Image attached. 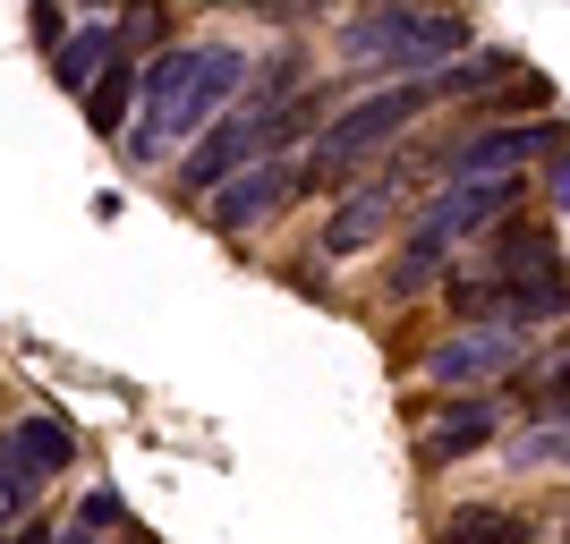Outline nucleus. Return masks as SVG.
<instances>
[{
	"mask_svg": "<svg viewBox=\"0 0 570 544\" xmlns=\"http://www.w3.org/2000/svg\"><path fill=\"white\" fill-rule=\"evenodd\" d=\"M77 520H95V527H119V502H111V494H86V511H77Z\"/></svg>",
	"mask_w": 570,
	"mask_h": 544,
	"instance_id": "obj_16",
	"label": "nucleus"
},
{
	"mask_svg": "<svg viewBox=\"0 0 570 544\" xmlns=\"http://www.w3.org/2000/svg\"><path fill=\"white\" fill-rule=\"evenodd\" d=\"M562 119H520V128H476V137L443 145L434 162L452 170V179H520V162H537V154H562Z\"/></svg>",
	"mask_w": 570,
	"mask_h": 544,
	"instance_id": "obj_4",
	"label": "nucleus"
},
{
	"mask_svg": "<svg viewBox=\"0 0 570 544\" xmlns=\"http://www.w3.org/2000/svg\"><path fill=\"white\" fill-rule=\"evenodd\" d=\"M520 77V51H460V69H434V102H485Z\"/></svg>",
	"mask_w": 570,
	"mask_h": 544,
	"instance_id": "obj_10",
	"label": "nucleus"
},
{
	"mask_svg": "<svg viewBox=\"0 0 570 544\" xmlns=\"http://www.w3.org/2000/svg\"><path fill=\"white\" fill-rule=\"evenodd\" d=\"M434 102V86L417 77V86H383V95H366V102H350V111L315 137V170L333 179V170H350V162H366V154H383V145H401L409 128H417V111Z\"/></svg>",
	"mask_w": 570,
	"mask_h": 544,
	"instance_id": "obj_3",
	"label": "nucleus"
},
{
	"mask_svg": "<svg viewBox=\"0 0 570 544\" xmlns=\"http://www.w3.org/2000/svg\"><path fill=\"white\" fill-rule=\"evenodd\" d=\"M469 51V18L443 9V0H383L366 18L341 26V60L350 69H409V77H434Z\"/></svg>",
	"mask_w": 570,
	"mask_h": 544,
	"instance_id": "obj_2",
	"label": "nucleus"
},
{
	"mask_svg": "<svg viewBox=\"0 0 570 544\" xmlns=\"http://www.w3.org/2000/svg\"><path fill=\"white\" fill-rule=\"evenodd\" d=\"M77 459V434L60 426V417H18V426L0 434V520L9 511H26L35 502V485L43 476H60Z\"/></svg>",
	"mask_w": 570,
	"mask_h": 544,
	"instance_id": "obj_5",
	"label": "nucleus"
},
{
	"mask_svg": "<svg viewBox=\"0 0 570 544\" xmlns=\"http://www.w3.org/2000/svg\"><path fill=\"white\" fill-rule=\"evenodd\" d=\"M119 60V26H86V34H60V51H51V77L69 86V95H86L102 69Z\"/></svg>",
	"mask_w": 570,
	"mask_h": 544,
	"instance_id": "obj_11",
	"label": "nucleus"
},
{
	"mask_svg": "<svg viewBox=\"0 0 570 544\" xmlns=\"http://www.w3.org/2000/svg\"><path fill=\"white\" fill-rule=\"evenodd\" d=\"M238 60L230 43H179V51H154L137 77V128H128V162H170L179 145H196L205 119H222V102L238 95Z\"/></svg>",
	"mask_w": 570,
	"mask_h": 544,
	"instance_id": "obj_1",
	"label": "nucleus"
},
{
	"mask_svg": "<svg viewBox=\"0 0 570 544\" xmlns=\"http://www.w3.org/2000/svg\"><path fill=\"white\" fill-rule=\"evenodd\" d=\"M60 544H102V527H95V520H77V527H69Z\"/></svg>",
	"mask_w": 570,
	"mask_h": 544,
	"instance_id": "obj_18",
	"label": "nucleus"
},
{
	"mask_svg": "<svg viewBox=\"0 0 570 544\" xmlns=\"http://www.w3.org/2000/svg\"><path fill=\"white\" fill-rule=\"evenodd\" d=\"M289 196H298V170L282 162V154H273V162H247V170H230V179H222L214 188V205H205V214H214V230H256V221H273L289 205Z\"/></svg>",
	"mask_w": 570,
	"mask_h": 544,
	"instance_id": "obj_6",
	"label": "nucleus"
},
{
	"mask_svg": "<svg viewBox=\"0 0 570 544\" xmlns=\"http://www.w3.org/2000/svg\"><path fill=\"white\" fill-rule=\"evenodd\" d=\"M9 544H60V536H51V527H18Z\"/></svg>",
	"mask_w": 570,
	"mask_h": 544,
	"instance_id": "obj_19",
	"label": "nucleus"
},
{
	"mask_svg": "<svg viewBox=\"0 0 570 544\" xmlns=\"http://www.w3.org/2000/svg\"><path fill=\"white\" fill-rule=\"evenodd\" d=\"M511 357H520V332L511 324H469V332H452V340L426 357V375L434 383H485V375H502Z\"/></svg>",
	"mask_w": 570,
	"mask_h": 544,
	"instance_id": "obj_9",
	"label": "nucleus"
},
{
	"mask_svg": "<svg viewBox=\"0 0 570 544\" xmlns=\"http://www.w3.org/2000/svg\"><path fill=\"white\" fill-rule=\"evenodd\" d=\"M528 392H537V417H570V357H546L528 375Z\"/></svg>",
	"mask_w": 570,
	"mask_h": 544,
	"instance_id": "obj_15",
	"label": "nucleus"
},
{
	"mask_svg": "<svg viewBox=\"0 0 570 544\" xmlns=\"http://www.w3.org/2000/svg\"><path fill=\"white\" fill-rule=\"evenodd\" d=\"M137 77H145V60H128V51H119L111 69L95 77V86H86V119H95V137H128V95H137Z\"/></svg>",
	"mask_w": 570,
	"mask_h": 544,
	"instance_id": "obj_12",
	"label": "nucleus"
},
{
	"mask_svg": "<svg viewBox=\"0 0 570 544\" xmlns=\"http://www.w3.org/2000/svg\"><path fill=\"white\" fill-rule=\"evenodd\" d=\"M511 459H520V468H570V417H546L537 434H520Z\"/></svg>",
	"mask_w": 570,
	"mask_h": 544,
	"instance_id": "obj_14",
	"label": "nucleus"
},
{
	"mask_svg": "<svg viewBox=\"0 0 570 544\" xmlns=\"http://www.w3.org/2000/svg\"><path fill=\"white\" fill-rule=\"evenodd\" d=\"M401 205H409L401 170H392V179H366V188H357L350 205H341V214L324 221V256H366V247H375V238L392 230V214H401Z\"/></svg>",
	"mask_w": 570,
	"mask_h": 544,
	"instance_id": "obj_7",
	"label": "nucleus"
},
{
	"mask_svg": "<svg viewBox=\"0 0 570 544\" xmlns=\"http://www.w3.org/2000/svg\"><path fill=\"white\" fill-rule=\"evenodd\" d=\"M502 426V408L485 400V392H469V400L434 408V426L417 434V468H452V459H469V451H485Z\"/></svg>",
	"mask_w": 570,
	"mask_h": 544,
	"instance_id": "obj_8",
	"label": "nucleus"
},
{
	"mask_svg": "<svg viewBox=\"0 0 570 544\" xmlns=\"http://www.w3.org/2000/svg\"><path fill=\"white\" fill-rule=\"evenodd\" d=\"M443 544H537V520L520 511H494V502H469L443 520Z\"/></svg>",
	"mask_w": 570,
	"mask_h": 544,
	"instance_id": "obj_13",
	"label": "nucleus"
},
{
	"mask_svg": "<svg viewBox=\"0 0 570 544\" xmlns=\"http://www.w3.org/2000/svg\"><path fill=\"white\" fill-rule=\"evenodd\" d=\"M553 214H570V154L553 162Z\"/></svg>",
	"mask_w": 570,
	"mask_h": 544,
	"instance_id": "obj_17",
	"label": "nucleus"
}]
</instances>
